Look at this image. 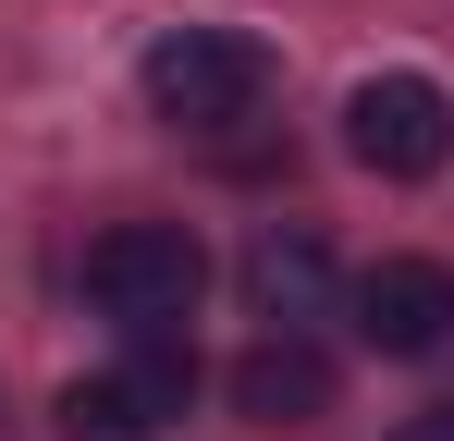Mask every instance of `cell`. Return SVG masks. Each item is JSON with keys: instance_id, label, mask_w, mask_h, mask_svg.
Masks as SVG:
<instances>
[{"instance_id": "4", "label": "cell", "mask_w": 454, "mask_h": 441, "mask_svg": "<svg viewBox=\"0 0 454 441\" xmlns=\"http://www.w3.org/2000/svg\"><path fill=\"white\" fill-rule=\"evenodd\" d=\"M356 344H369V356H442L454 344V270L442 258H380V270H356Z\"/></svg>"}, {"instance_id": "9", "label": "cell", "mask_w": 454, "mask_h": 441, "mask_svg": "<svg viewBox=\"0 0 454 441\" xmlns=\"http://www.w3.org/2000/svg\"><path fill=\"white\" fill-rule=\"evenodd\" d=\"M393 441H454V405H418V417H405Z\"/></svg>"}, {"instance_id": "3", "label": "cell", "mask_w": 454, "mask_h": 441, "mask_svg": "<svg viewBox=\"0 0 454 441\" xmlns=\"http://www.w3.org/2000/svg\"><path fill=\"white\" fill-rule=\"evenodd\" d=\"M344 147H356V172H380V184H430L454 159V98L430 74H369L344 98Z\"/></svg>"}, {"instance_id": "2", "label": "cell", "mask_w": 454, "mask_h": 441, "mask_svg": "<svg viewBox=\"0 0 454 441\" xmlns=\"http://www.w3.org/2000/svg\"><path fill=\"white\" fill-rule=\"evenodd\" d=\"M197 294H209V245H197L184 220H111V233L86 245V306L123 319V331L184 319Z\"/></svg>"}, {"instance_id": "1", "label": "cell", "mask_w": 454, "mask_h": 441, "mask_svg": "<svg viewBox=\"0 0 454 441\" xmlns=\"http://www.w3.org/2000/svg\"><path fill=\"white\" fill-rule=\"evenodd\" d=\"M136 86H148V111L172 123V135H233V123H258L270 111V50L258 37H233V25H172L148 62H136Z\"/></svg>"}, {"instance_id": "6", "label": "cell", "mask_w": 454, "mask_h": 441, "mask_svg": "<svg viewBox=\"0 0 454 441\" xmlns=\"http://www.w3.org/2000/svg\"><path fill=\"white\" fill-rule=\"evenodd\" d=\"M319 294H332V245H319V220H270V233L246 245V306H258L270 331H295V319H319Z\"/></svg>"}, {"instance_id": "5", "label": "cell", "mask_w": 454, "mask_h": 441, "mask_svg": "<svg viewBox=\"0 0 454 441\" xmlns=\"http://www.w3.org/2000/svg\"><path fill=\"white\" fill-rule=\"evenodd\" d=\"M332 356L307 344V331H270V344H246L233 356V417H258V429H319L332 417Z\"/></svg>"}, {"instance_id": "8", "label": "cell", "mask_w": 454, "mask_h": 441, "mask_svg": "<svg viewBox=\"0 0 454 441\" xmlns=\"http://www.w3.org/2000/svg\"><path fill=\"white\" fill-rule=\"evenodd\" d=\"M123 380L148 392L160 417H184V405H197V331H184V319H148L136 356H123Z\"/></svg>"}, {"instance_id": "7", "label": "cell", "mask_w": 454, "mask_h": 441, "mask_svg": "<svg viewBox=\"0 0 454 441\" xmlns=\"http://www.w3.org/2000/svg\"><path fill=\"white\" fill-rule=\"evenodd\" d=\"M62 441H160V405L123 380V368H98V380H62Z\"/></svg>"}]
</instances>
